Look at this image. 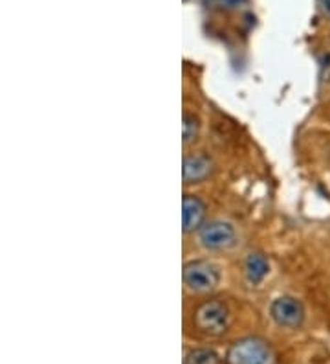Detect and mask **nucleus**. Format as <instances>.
Returning a JSON list of instances; mask_svg holds the SVG:
<instances>
[{
    "instance_id": "obj_1",
    "label": "nucleus",
    "mask_w": 330,
    "mask_h": 364,
    "mask_svg": "<svg viewBox=\"0 0 330 364\" xmlns=\"http://www.w3.org/2000/svg\"><path fill=\"white\" fill-rule=\"evenodd\" d=\"M228 364H273L275 355L268 342L259 337H246L231 344L226 355Z\"/></svg>"
},
{
    "instance_id": "obj_3",
    "label": "nucleus",
    "mask_w": 330,
    "mask_h": 364,
    "mask_svg": "<svg viewBox=\"0 0 330 364\" xmlns=\"http://www.w3.org/2000/svg\"><path fill=\"white\" fill-rule=\"evenodd\" d=\"M182 278H184L185 287L193 293H209L219 285L220 272L213 263L194 259V262L185 263Z\"/></svg>"
},
{
    "instance_id": "obj_10",
    "label": "nucleus",
    "mask_w": 330,
    "mask_h": 364,
    "mask_svg": "<svg viewBox=\"0 0 330 364\" xmlns=\"http://www.w3.org/2000/svg\"><path fill=\"white\" fill-rule=\"evenodd\" d=\"M184 364H219V355L213 350L198 348L185 355Z\"/></svg>"
},
{
    "instance_id": "obj_2",
    "label": "nucleus",
    "mask_w": 330,
    "mask_h": 364,
    "mask_svg": "<svg viewBox=\"0 0 330 364\" xmlns=\"http://www.w3.org/2000/svg\"><path fill=\"white\" fill-rule=\"evenodd\" d=\"M228 307L219 302V300H207V302L200 304L197 311H194V326L204 335H209V337L222 335L228 329Z\"/></svg>"
},
{
    "instance_id": "obj_4",
    "label": "nucleus",
    "mask_w": 330,
    "mask_h": 364,
    "mask_svg": "<svg viewBox=\"0 0 330 364\" xmlns=\"http://www.w3.org/2000/svg\"><path fill=\"white\" fill-rule=\"evenodd\" d=\"M198 241L206 250L220 252L233 247L237 241V232L228 221H209L204 223L198 230Z\"/></svg>"
},
{
    "instance_id": "obj_8",
    "label": "nucleus",
    "mask_w": 330,
    "mask_h": 364,
    "mask_svg": "<svg viewBox=\"0 0 330 364\" xmlns=\"http://www.w3.org/2000/svg\"><path fill=\"white\" fill-rule=\"evenodd\" d=\"M270 263L266 259V256L260 252H251L248 254L246 262H244V274H246V280L251 285H259L260 282L268 276Z\"/></svg>"
},
{
    "instance_id": "obj_9",
    "label": "nucleus",
    "mask_w": 330,
    "mask_h": 364,
    "mask_svg": "<svg viewBox=\"0 0 330 364\" xmlns=\"http://www.w3.org/2000/svg\"><path fill=\"white\" fill-rule=\"evenodd\" d=\"M200 133V120H198V116L191 114V112H185L184 114V122H182V138H184V144L194 142Z\"/></svg>"
},
{
    "instance_id": "obj_7",
    "label": "nucleus",
    "mask_w": 330,
    "mask_h": 364,
    "mask_svg": "<svg viewBox=\"0 0 330 364\" xmlns=\"http://www.w3.org/2000/svg\"><path fill=\"white\" fill-rule=\"evenodd\" d=\"M213 171V162L206 155H187L184 156V164H182V178L185 184H198V182L206 181Z\"/></svg>"
},
{
    "instance_id": "obj_6",
    "label": "nucleus",
    "mask_w": 330,
    "mask_h": 364,
    "mask_svg": "<svg viewBox=\"0 0 330 364\" xmlns=\"http://www.w3.org/2000/svg\"><path fill=\"white\" fill-rule=\"evenodd\" d=\"M206 219V205L204 200L197 196H184L182 199V228L185 234L200 230Z\"/></svg>"
},
{
    "instance_id": "obj_11",
    "label": "nucleus",
    "mask_w": 330,
    "mask_h": 364,
    "mask_svg": "<svg viewBox=\"0 0 330 364\" xmlns=\"http://www.w3.org/2000/svg\"><path fill=\"white\" fill-rule=\"evenodd\" d=\"M319 6H321L323 15L330 18V0H319Z\"/></svg>"
},
{
    "instance_id": "obj_5",
    "label": "nucleus",
    "mask_w": 330,
    "mask_h": 364,
    "mask_svg": "<svg viewBox=\"0 0 330 364\" xmlns=\"http://www.w3.org/2000/svg\"><path fill=\"white\" fill-rule=\"evenodd\" d=\"M270 315L281 328L297 329L304 320V307L297 298L279 296L270 306Z\"/></svg>"
}]
</instances>
